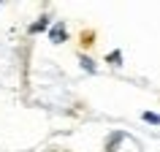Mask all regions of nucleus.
Returning a JSON list of instances; mask_svg holds the SVG:
<instances>
[{
  "label": "nucleus",
  "instance_id": "f03ea898",
  "mask_svg": "<svg viewBox=\"0 0 160 152\" xmlns=\"http://www.w3.org/2000/svg\"><path fill=\"white\" fill-rule=\"evenodd\" d=\"M46 27H49V17L43 14V17H38V19L33 22V25H30V33H43Z\"/></svg>",
  "mask_w": 160,
  "mask_h": 152
},
{
  "label": "nucleus",
  "instance_id": "423d86ee",
  "mask_svg": "<svg viewBox=\"0 0 160 152\" xmlns=\"http://www.w3.org/2000/svg\"><path fill=\"white\" fill-rule=\"evenodd\" d=\"M106 60H109L111 65H117V63H122V52H111V54H109Z\"/></svg>",
  "mask_w": 160,
  "mask_h": 152
},
{
  "label": "nucleus",
  "instance_id": "7ed1b4c3",
  "mask_svg": "<svg viewBox=\"0 0 160 152\" xmlns=\"http://www.w3.org/2000/svg\"><path fill=\"white\" fill-rule=\"evenodd\" d=\"M122 139H125V133H122V130L111 133V141H109V147H106V152H114V147H117V144H122Z\"/></svg>",
  "mask_w": 160,
  "mask_h": 152
},
{
  "label": "nucleus",
  "instance_id": "20e7f679",
  "mask_svg": "<svg viewBox=\"0 0 160 152\" xmlns=\"http://www.w3.org/2000/svg\"><path fill=\"white\" fill-rule=\"evenodd\" d=\"M141 119H144V122H149V125H160V114H158V111H144Z\"/></svg>",
  "mask_w": 160,
  "mask_h": 152
},
{
  "label": "nucleus",
  "instance_id": "39448f33",
  "mask_svg": "<svg viewBox=\"0 0 160 152\" xmlns=\"http://www.w3.org/2000/svg\"><path fill=\"white\" fill-rule=\"evenodd\" d=\"M79 63H82V68H84V71H90V73H95V63L90 57H84V54H82V57H79Z\"/></svg>",
  "mask_w": 160,
  "mask_h": 152
},
{
  "label": "nucleus",
  "instance_id": "f257e3e1",
  "mask_svg": "<svg viewBox=\"0 0 160 152\" xmlns=\"http://www.w3.org/2000/svg\"><path fill=\"white\" fill-rule=\"evenodd\" d=\"M49 38H52V43H62V41L68 38V33L62 30V25H54V27L49 30Z\"/></svg>",
  "mask_w": 160,
  "mask_h": 152
}]
</instances>
